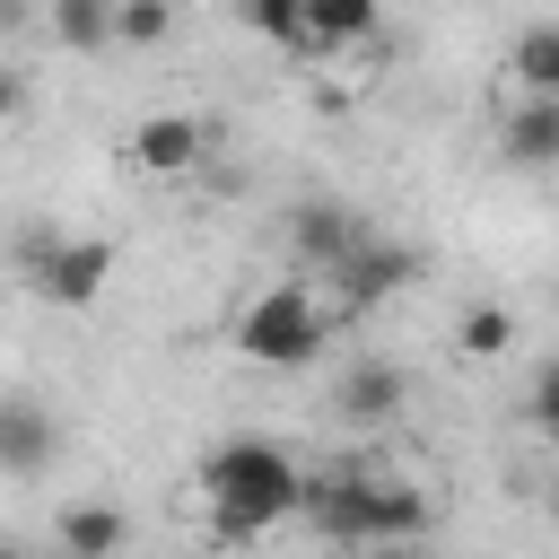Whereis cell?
Wrapping results in <instances>:
<instances>
[{
	"label": "cell",
	"instance_id": "obj_6",
	"mask_svg": "<svg viewBox=\"0 0 559 559\" xmlns=\"http://www.w3.org/2000/svg\"><path fill=\"white\" fill-rule=\"evenodd\" d=\"M201 148H210V131L192 114H148L131 131V166L140 175H183V166H201Z\"/></svg>",
	"mask_w": 559,
	"mask_h": 559
},
{
	"label": "cell",
	"instance_id": "obj_2",
	"mask_svg": "<svg viewBox=\"0 0 559 559\" xmlns=\"http://www.w3.org/2000/svg\"><path fill=\"white\" fill-rule=\"evenodd\" d=\"M323 341H332V314H323L314 288H297V280L262 288V297L236 314V349H245V367H306Z\"/></svg>",
	"mask_w": 559,
	"mask_h": 559
},
{
	"label": "cell",
	"instance_id": "obj_8",
	"mask_svg": "<svg viewBox=\"0 0 559 559\" xmlns=\"http://www.w3.org/2000/svg\"><path fill=\"white\" fill-rule=\"evenodd\" d=\"M498 148H507V166H559V96H524L507 114Z\"/></svg>",
	"mask_w": 559,
	"mask_h": 559
},
{
	"label": "cell",
	"instance_id": "obj_3",
	"mask_svg": "<svg viewBox=\"0 0 559 559\" xmlns=\"http://www.w3.org/2000/svg\"><path fill=\"white\" fill-rule=\"evenodd\" d=\"M323 280L341 288V306H349V314H367V306H384V297H402V288L419 280V253L367 227V236H358V245H349V253H341Z\"/></svg>",
	"mask_w": 559,
	"mask_h": 559
},
{
	"label": "cell",
	"instance_id": "obj_17",
	"mask_svg": "<svg viewBox=\"0 0 559 559\" xmlns=\"http://www.w3.org/2000/svg\"><path fill=\"white\" fill-rule=\"evenodd\" d=\"M175 35V0H114V44H166Z\"/></svg>",
	"mask_w": 559,
	"mask_h": 559
},
{
	"label": "cell",
	"instance_id": "obj_4",
	"mask_svg": "<svg viewBox=\"0 0 559 559\" xmlns=\"http://www.w3.org/2000/svg\"><path fill=\"white\" fill-rule=\"evenodd\" d=\"M26 280H35V297H52V306H96L105 280H114V236H52V253H44Z\"/></svg>",
	"mask_w": 559,
	"mask_h": 559
},
{
	"label": "cell",
	"instance_id": "obj_13",
	"mask_svg": "<svg viewBox=\"0 0 559 559\" xmlns=\"http://www.w3.org/2000/svg\"><path fill=\"white\" fill-rule=\"evenodd\" d=\"M507 79L524 96H559V26H524L515 52H507Z\"/></svg>",
	"mask_w": 559,
	"mask_h": 559
},
{
	"label": "cell",
	"instance_id": "obj_12",
	"mask_svg": "<svg viewBox=\"0 0 559 559\" xmlns=\"http://www.w3.org/2000/svg\"><path fill=\"white\" fill-rule=\"evenodd\" d=\"M122 542H131V524L114 507H61V550L70 559H114Z\"/></svg>",
	"mask_w": 559,
	"mask_h": 559
},
{
	"label": "cell",
	"instance_id": "obj_5",
	"mask_svg": "<svg viewBox=\"0 0 559 559\" xmlns=\"http://www.w3.org/2000/svg\"><path fill=\"white\" fill-rule=\"evenodd\" d=\"M52 454H61L52 411H44V402H0V472L35 480V472H52Z\"/></svg>",
	"mask_w": 559,
	"mask_h": 559
},
{
	"label": "cell",
	"instance_id": "obj_18",
	"mask_svg": "<svg viewBox=\"0 0 559 559\" xmlns=\"http://www.w3.org/2000/svg\"><path fill=\"white\" fill-rule=\"evenodd\" d=\"M533 428L559 445V358H550V367H542V384H533Z\"/></svg>",
	"mask_w": 559,
	"mask_h": 559
},
{
	"label": "cell",
	"instance_id": "obj_1",
	"mask_svg": "<svg viewBox=\"0 0 559 559\" xmlns=\"http://www.w3.org/2000/svg\"><path fill=\"white\" fill-rule=\"evenodd\" d=\"M201 489H210V524H218L227 542H253L262 524L297 515L306 472H297V454H280L271 437H227V445L201 454Z\"/></svg>",
	"mask_w": 559,
	"mask_h": 559
},
{
	"label": "cell",
	"instance_id": "obj_15",
	"mask_svg": "<svg viewBox=\"0 0 559 559\" xmlns=\"http://www.w3.org/2000/svg\"><path fill=\"white\" fill-rule=\"evenodd\" d=\"M454 349H463V358H507V349H515V314H507V306H463Z\"/></svg>",
	"mask_w": 559,
	"mask_h": 559
},
{
	"label": "cell",
	"instance_id": "obj_10",
	"mask_svg": "<svg viewBox=\"0 0 559 559\" xmlns=\"http://www.w3.org/2000/svg\"><path fill=\"white\" fill-rule=\"evenodd\" d=\"M306 26H314V52H349L384 26V0H306Z\"/></svg>",
	"mask_w": 559,
	"mask_h": 559
},
{
	"label": "cell",
	"instance_id": "obj_7",
	"mask_svg": "<svg viewBox=\"0 0 559 559\" xmlns=\"http://www.w3.org/2000/svg\"><path fill=\"white\" fill-rule=\"evenodd\" d=\"M341 419H402V402H411V376L402 367H384V358H358L349 376H341Z\"/></svg>",
	"mask_w": 559,
	"mask_h": 559
},
{
	"label": "cell",
	"instance_id": "obj_11",
	"mask_svg": "<svg viewBox=\"0 0 559 559\" xmlns=\"http://www.w3.org/2000/svg\"><path fill=\"white\" fill-rule=\"evenodd\" d=\"M411 533H428V498L411 480H376L367 489V542H411Z\"/></svg>",
	"mask_w": 559,
	"mask_h": 559
},
{
	"label": "cell",
	"instance_id": "obj_14",
	"mask_svg": "<svg viewBox=\"0 0 559 559\" xmlns=\"http://www.w3.org/2000/svg\"><path fill=\"white\" fill-rule=\"evenodd\" d=\"M236 9H245V26H253L262 44H280V52H314L306 0H236Z\"/></svg>",
	"mask_w": 559,
	"mask_h": 559
},
{
	"label": "cell",
	"instance_id": "obj_16",
	"mask_svg": "<svg viewBox=\"0 0 559 559\" xmlns=\"http://www.w3.org/2000/svg\"><path fill=\"white\" fill-rule=\"evenodd\" d=\"M52 35H61L70 52L114 44V0H52Z\"/></svg>",
	"mask_w": 559,
	"mask_h": 559
},
{
	"label": "cell",
	"instance_id": "obj_9",
	"mask_svg": "<svg viewBox=\"0 0 559 559\" xmlns=\"http://www.w3.org/2000/svg\"><path fill=\"white\" fill-rule=\"evenodd\" d=\"M358 236H367V218H358V210H341V201H306V210H297V253H306L314 271H332Z\"/></svg>",
	"mask_w": 559,
	"mask_h": 559
},
{
	"label": "cell",
	"instance_id": "obj_19",
	"mask_svg": "<svg viewBox=\"0 0 559 559\" xmlns=\"http://www.w3.org/2000/svg\"><path fill=\"white\" fill-rule=\"evenodd\" d=\"M9 114H17V79L0 70V122H9Z\"/></svg>",
	"mask_w": 559,
	"mask_h": 559
}]
</instances>
